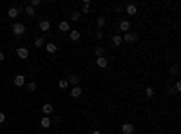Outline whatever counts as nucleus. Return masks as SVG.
<instances>
[{
  "label": "nucleus",
  "instance_id": "nucleus-5",
  "mask_svg": "<svg viewBox=\"0 0 181 134\" xmlns=\"http://www.w3.org/2000/svg\"><path fill=\"white\" fill-rule=\"evenodd\" d=\"M123 11H125L127 15H131V16H132V15H136V13H138V6H136V4H127V6L123 7Z\"/></svg>",
  "mask_w": 181,
  "mask_h": 134
},
{
  "label": "nucleus",
  "instance_id": "nucleus-8",
  "mask_svg": "<svg viewBox=\"0 0 181 134\" xmlns=\"http://www.w3.org/2000/svg\"><path fill=\"white\" fill-rule=\"evenodd\" d=\"M121 134H134V125L132 123H123L121 125Z\"/></svg>",
  "mask_w": 181,
  "mask_h": 134
},
{
  "label": "nucleus",
  "instance_id": "nucleus-15",
  "mask_svg": "<svg viewBox=\"0 0 181 134\" xmlns=\"http://www.w3.org/2000/svg\"><path fill=\"white\" fill-rule=\"evenodd\" d=\"M40 125L44 127V129H49V127H51V118H49V116H42V118H40Z\"/></svg>",
  "mask_w": 181,
  "mask_h": 134
},
{
  "label": "nucleus",
  "instance_id": "nucleus-17",
  "mask_svg": "<svg viewBox=\"0 0 181 134\" xmlns=\"http://www.w3.org/2000/svg\"><path fill=\"white\" fill-rule=\"evenodd\" d=\"M58 29L62 31V33H67V31H71V27H69V22H65V20H62V22L58 24Z\"/></svg>",
  "mask_w": 181,
  "mask_h": 134
},
{
  "label": "nucleus",
  "instance_id": "nucleus-13",
  "mask_svg": "<svg viewBox=\"0 0 181 134\" xmlns=\"http://www.w3.org/2000/svg\"><path fill=\"white\" fill-rule=\"evenodd\" d=\"M96 65H98L100 69H105V67L109 65V60H107V58H103V56H102V58H96Z\"/></svg>",
  "mask_w": 181,
  "mask_h": 134
},
{
  "label": "nucleus",
  "instance_id": "nucleus-30",
  "mask_svg": "<svg viewBox=\"0 0 181 134\" xmlns=\"http://www.w3.org/2000/svg\"><path fill=\"white\" fill-rule=\"evenodd\" d=\"M177 71H179L177 65H172V67H170V73H172V74H177Z\"/></svg>",
  "mask_w": 181,
  "mask_h": 134
},
{
  "label": "nucleus",
  "instance_id": "nucleus-16",
  "mask_svg": "<svg viewBox=\"0 0 181 134\" xmlns=\"http://www.w3.org/2000/svg\"><path fill=\"white\" fill-rule=\"evenodd\" d=\"M121 44H123L121 35H114V36H112V45H114V47H120Z\"/></svg>",
  "mask_w": 181,
  "mask_h": 134
},
{
  "label": "nucleus",
  "instance_id": "nucleus-9",
  "mask_svg": "<svg viewBox=\"0 0 181 134\" xmlns=\"http://www.w3.org/2000/svg\"><path fill=\"white\" fill-rule=\"evenodd\" d=\"M118 27H120V31H123V33H129V31H131V22H129V20H121Z\"/></svg>",
  "mask_w": 181,
  "mask_h": 134
},
{
  "label": "nucleus",
  "instance_id": "nucleus-35",
  "mask_svg": "<svg viewBox=\"0 0 181 134\" xmlns=\"http://www.w3.org/2000/svg\"><path fill=\"white\" fill-rule=\"evenodd\" d=\"M150 134H158V132H150Z\"/></svg>",
  "mask_w": 181,
  "mask_h": 134
},
{
  "label": "nucleus",
  "instance_id": "nucleus-4",
  "mask_svg": "<svg viewBox=\"0 0 181 134\" xmlns=\"http://www.w3.org/2000/svg\"><path fill=\"white\" fill-rule=\"evenodd\" d=\"M16 56L22 58V60H27L29 58V49L27 47H18L16 49Z\"/></svg>",
  "mask_w": 181,
  "mask_h": 134
},
{
  "label": "nucleus",
  "instance_id": "nucleus-31",
  "mask_svg": "<svg viewBox=\"0 0 181 134\" xmlns=\"http://www.w3.org/2000/svg\"><path fill=\"white\" fill-rule=\"evenodd\" d=\"M174 91H176V92H179V91H181V82H176V85H174Z\"/></svg>",
  "mask_w": 181,
  "mask_h": 134
},
{
  "label": "nucleus",
  "instance_id": "nucleus-11",
  "mask_svg": "<svg viewBox=\"0 0 181 134\" xmlns=\"http://www.w3.org/2000/svg\"><path fill=\"white\" fill-rule=\"evenodd\" d=\"M15 85H16V87H24V85H26V76H24V74L15 76Z\"/></svg>",
  "mask_w": 181,
  "mask_h": 134
},
{
  "label": "nucleus",
  "instance_id": "nucleus-23",
  "mask_svg": "<svg viewBox=\"0 0 181 134\" xmlns=\"http://www.w3.org/2000/svg\"><path fill=\"white\" fill-rule=\"evenodd\" d=\"M94 55H96V58H102V56H103V47H102V45H96V49H94Z\"/></svg>",
  "mask_w": 181,
  "mask_h": 134
},
{
  "label": "nucleus",
  "instance_id": "nucleus-3",
  "mask_svg": "<svg viewBox=\"0 0 181 134\" xmlns=\"http://www.w3.org/2000/svg\"><path fill=\"white\" fill-rule=\"evenodd\" d=\"M22 9H24V7H20V6H16V7H9V9H7V15H9V18H13V20H15V18H16L20 13H22Z\"/></svg>",
  "mask_w": 181,
  "mask_h": 134
},
{
  "label": "nucleus",
  "instance_id": "nucleus-18",
  "mask_svg": "<svg viewBox=\"0 0 181 134\" xmlns=\"http://www.w3.org/2000/svg\"><path fill=\"white\" fill-rule=\"evenodd\" d=\"M45 49H47V53L55 55L56 51H58V45H56V44H45Z\"/></svg>",
  "mask_w": 181,
  "mask_h": 134
},
{
  "label": "nucleus",
  "instance_id": "nucleus-2",
  "mask_svg": "<svg viewBox=\"0 0 181 134\" xmlns=\"http://www.w3.org/2000/svg\"><path fill=\"white\" fill-rule=\"evenodd\" d=\"M121 38H123L125 44H134V42H138V38H140V36H138V33H134V31H129V33H125Z\"/></svg>",
  "mask_w": 181,
  "mask_h": 134
},
{
  "label": "nucleus",
  "instance_id": "nucleus-26",
  "mask_svg": "<svg viewBox=\"0 0 181 134\" xmlns=\"http://www.w3.org/2000/svg\"><path fill=\"white\" fill-rule=\"evenodd\" d=\"M145 94H147V98H152L154 96V87H147L145 89Z\"/></svg>",
  "mask_w": 181,
  "mask_h": 134
},
{
  "label": "nucleus",
  "instance_id": "nucleus-32",
  "mask_svg": "<svg viewBox=\"0 0 181 134\" xmlns=\"http://www.w3.org/2000/svg\"><path fill=\"white\" fill-rule=\"evenodd\" d=\"M6 121V114H4V112H0V123H4Z\"/></svg>",
  "mask_w": 181,
  "mask_h": 134
},
{
  "label": "nucleus",
  "instance_id": "nucleus-34",
  "mask_svg": "<svg viewBox=\"0 0 181 134\" xmlns=\"http://www.w3.org/2000/svg\"><path fill=\"white\" fill-rule=\"evenodd\" d=\"M91 134H102V130H92Z\"/></svg>",
  "mask_w": 181,
  "mask_h": 134
},
{
  "label": "nucleus",
  "instance_id": "nucleus-20",
  "mask_svg": "<svg viewBox=\"0 0 181 134\" xmlns=\"http://www.w3.org/2000/svg\"><path fill=\"white\" fill-rule=\"evenodd\" d=\"M103 26H105V16H98V18H96V27H98V29H103Z\"/></svg>",
  "mask_w": 181,
  "mask_h": 134
},
{
  "label": "nucleus",
  "instance_id": "nucleus-10",
  "mask_svg": "<svg viewBox=\"0 0 181 134\" xmlns=\"http://www.w3.org/2000/svg\"><path fill=\"white\" fill-rule=\"evenodd\" d=\"M80 36H82V35H80V31H78V29H71V31H69V38L72 40V42H78Z\"/></svg>",
  "mask_w": 181,
  "mask_h": 134
},
{
  "label": "nucleus",
  "instance_id": "nucleus-12",
  "mask_svg": "<svg viewBox=\"0 0 181 134\" xmlns=\"http://www.w3.org/2000/svg\"><path fill=\"white\" fill-rule=\"evenodd\" d=\"M42 111H44L45 116H51L53 112H55V107H53L51 104H44V107H42Z\"/></svg>",
  "mask_w": 181,
  "mask_h": 134
},
{
  "label": "nucleus",
  "instance_id": "nucleus-22",
  "mask_svg": "<svg viewBox=\"0 0 181 134\" xmlns=\"http://www.w3.org/2000/svg\"><path fill=\"white\" fill-rule=\"evenodd\" d=\"M26 89L29 92H35L36 91V84H35V82H29V84H26Z\"/></svg>",
  "mask_w": 181,
  "mask_h": 134
},
{
  "label": "nucleus",
  "instance_id": "nucleus-1",
  "mask_svg": "<svg viewBox=\"0 0 181 134\" xmlns=\"http://www.w3.org/2000/svg\"><path fill=\"white\" fill-rule=\"evenodd\" d=\"M11 33H13L15 36H22V35L26 33V26H24L22 22H15V24L11 26Z\"/></svg>",
  "mask_w": 181,
  "mask_h": 134
},
{
  "label": "nucleus",
  "instance_id": "nucleus-24",
  "mask_svg": "<svg viewBox=\"0 0 181 134\" xmlns=\"http://www.w3.org/2000/svg\"><path fill=\"white\" fill-rule=\"evenodd\" d=\"M58 87H60V89H69V82H67L65 78L60 80V82H58Z\"/></svg>",
  "mask_w": 181,
  "mask_h": 134
},
{
  "label": "nucleus",
  "instance_id": "nucleus-21",
  "mask_svg": "<svg viewBox=\"0 0 181 134\" xmlns=\"http://www.w3.org/2000/svg\"><path fill=\"white\" fill-rule=\"evenodd\" d=\"M91 11V0H83V15H87Z\"/></svg>",
  "mask_w": 181,
  "mask_h": 134
},
{
  "label": "nucleus",
  "instance_id": "nucleus-27",
  "mask_svg": "<svg viewBox=\"0 0 181 134\" xmlns=\"http://www.w3.org/2000/svg\"><path fill=\"white\" fill-rule=\"evenodd\" d=\"M80 16H82V13H78V11H74V13L71 15V20H74V22H76V20H80Z\"/></svg>",
  "mask_w": 181,
  "mask_h": 134
},
{
  "label": "nucleus",
  "instance_id": "nucleus-29",
  "mask_svg": "<svg viewBox=\"0 0 181 134\" xmlns=\"http://www.w3.org/2000/svg\"><path fill=\"white\" fill-rule=\"evenodd\" d=\"M40 4H42L40 0H31V4H29V6H31V7H36V6H40Z\"/></svg>",
  "mask_w": 181,
  "mask_h": 134
},
{
  "label": "nucleus",
  "instance_id": "nucleus-6",
  "mask_svg": "<svg viewBox=\"0 0 181 134\" xmlns=\"http://www.w3.org/2000/svg\"><path fill=\"white\" fill-rule=\"evenodd\" d=\"M38 27H40V31H44V33H47V31L51 29V22L47 18H44V20H40V24H38Z\"/></svg>",
  "mask_w": 181,
  "mask_h": 134
},
{
  "label": "nucleus",
  "instance_id": "nucleus-14",
  "mask_svg": "<svg viewBox=\"0 0 181 134\" xmlns=\"http://www.w3.org/2000/svg\"><path fill=\"white\" fill-rule=\"evenodd\" d=\"M65 80L69 82V84H72V87L80 84V76L78 74H69V78H65Z\"/></svg>",
  "mask_w": 181,
  "mask_h": 134
},
{
  "label": "nucleus",
  "instance_id": "nucleus-25",
  "mask_svg": "<svg viewBox=\"0 0 181 134\" xmlns=\"http://www.w3.org/2000/svg\"><path fill=\"white\" fill-rule=\"evenodd\" d=\"M44 45H45V40H44V38H36V40H35V47L40 49V47H44Z\"/></svg>",
  "mask_w": 181,
  "mask_h": 134
},
{
  "label": "nucleus",
  "instance_id": "nucleus-28",
  "mask_svg": "<svg viewBox=\"0 0 181 134\" xmlns=\"http://www.w3.org/2000/svg\"><path fill=\"white\" fill-rule=\"evenodd\" d=\"M96 38H98V40L103 38V29H98V31H96Z\"/></svg>",
  "mask_w": 181,
  "mask_h": 134
},
{
  "label": "nucleus",
  "instance_id": "nucleus-19",
  "mask_svg": "<svg viewBox=\"0 0 181 134\" xmlns=\"http://www.w3.org/2000/svg\"><path fill=\"white\" fill-rule=\"evenodd\" d=\"M26 13H27V15H29L31 18H33V16H36V11H35V7H31L29 4L26 6Z\"/></svg>",
  "mask_w": 181,
  "mask_h": 134
},
{
  "label": "nucleus",
  "instance_id": "nucleus-33",
  "mask_svg": "<svg viewBox=\"0 0 181 134\" xmlns=\"http://www.w3.org/2000/svg\"><path fill=\"white\" fill-rule=\"evenodd\" d=\"M4 58H6V56H4V53L0 51V62H4Z\"/></svg>",
  "mask_w": 181,
  "mask_h": 134
},
{
  "label": "nucleus",
  "instance_id": "nucleus-7",
  "mask_svg": "<svg viewBox=\"0 0 181 134\" xmlns=\"http://www.w3.org/2000/svg\"><path fill=\"white\" fill-rule=\"evenodd\" d=\"M82 92H83V87H82V85H74V87L71 89V96H72V98H80Z\"/></svg>",
  "mask_w": 181,
  "mask_h": 134
}]
</instances>
